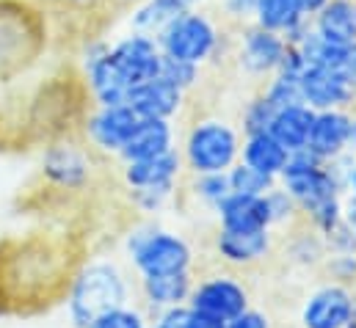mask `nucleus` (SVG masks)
Instances as JSON below:
<instances>
[{
	"label": "nucleus",
	"instance_id": "obj_29",
	"mask_svg": "<svg viewBox=\"0 0 356 328\" xmlns=\"http://www.w3.org/2000/svg\"><path fill=\"white\" fill-rule=\"evenodd\" d=\"M199 75H202V67L188 64V61H179V58H169V56H163L161 72H158V78H163V81H169L172 85H177L179 91H185V94L199 83Z\"/></svg>",
	"mask_w": 356,
	"mask_h": 328
},
{
	"label": "nucleus",
	"instance_id": "obj_19",
	"mask_svg": "<svg viewBox=\"0 0 356 328\" xmlns=\"http://www.w3.org/2000/svg\"><path fill=\"white\" fill-rule=\"evenodd\" d=\"M175 122L172 119H138L133 136L127 138V144L122 147L119 158L124 163L130 161H144V158H155L163 155L169 149H175Z\"/></svg>",
	"mask_w": 356,
	"mask_h": 328
},
{
	"label": "nucleus",
	"instance_id": "obj_39",
	"mask_svg": "<svg viewBox=\"0 0 356 328\" xmlns=\"http://www.w3.org/2000/svg\"><path fill=\"white\" fill-rule=\"evenodd\" d=\"M175 3H177L179 11H193V8H199L204 0H175Z\"/></svg>",
	"mask_w": 356,
	"mask_h": 328
},
{
	"label": "nucleus",
	"instance_id": "obj_4",
	"mask_svg": "<svg viewBox=\"0 0 356 328\" xmlns=\"http://www.w3.org/2000/svg\"><path fill=\"white\" fill-rule=\"evenodd\" d=\"M179 155L191 174H221L241 161V136L229 122L207 116L188 127Z\"/></svg>",
	"mask_w": 356,
	"mask_h": 328
},
{
	"label": "nucleus",
	"instance_id": "obj_36",
	"mask_svg": "<svg viewBox=\"0 0 356 328\" xmlns=\"http://www.w3.org/2000/svg\"><path fill=\"white\" fill-rule=\"evenodd\" d=\"M343 221L356 232V193L348 190V196H343Z\"/></svg>",
	"mask_w": 356,
	"mask_h": 328
},
{
	"label": "nucleus",
	"instance_id": "obj_8",
	"mask_svg": "<svg viewBox=\"0 0 356 328\" xmlns=\"http://www.w3.org/2000/svg\"><path fill=\"white\" fill-rule=\"evenodd\" d=\"M94 174V158L86 147L75 141L50 144L42 155V177L53 190H83Z\"/></svg>",
	"mask_w": 356,
	"mask_h": 328
},
{
	"label": "nucleus",
	"instance_id": "obj_13",
	"mask_svg": "<svg viewBox=\"0 0 356 328\" xmlns=\"http://www.w3.org/2000/svg\"><path fill=\"white\" fill-rule=\"evenodd\" d=\"M138 119L141 116L130 105H97L86 116L83 130H86V138L97 152L119 158V152L127 144V138L133 136Z\"/></svg>",
	"mask_w": 356,
	"mask_h": 328
},
{
	"label": "nucleus",
	"instance_id": "obj_33",
	"mask_svg": "<svg viewBox=\"0 0 356 328\" xmlns=\"http://www.w3.org/2000/svg\"><path fill=\"white\" fill-rule=\"evenodd\" d=\"M185 320H188V304L158 312L155 323H149V328H185Z\"/></svg>",
	"mask_w": 356,
	"mask_h": 328
},
{
	"label": "nucleus",
	"instance_id": "obj_21",
	"mask_svg": "<svg viewBox=\"0 0 356 328\" xmlns=\"http://www.w3.org/2000/svg\"><path fill=\"white\" fill-rule=\"evenodd\" d=\"M216 215H218V224L224 229H273L266 196L229 193L216 207Z\"/></svg>",
	"mask_w": 356,
	"mask_h": 328
},
{
	"label": "nucleus",
	"instance_id": "obj_30",
	"mask_svg": "<svg viewBox=\"0 0 356 328\" xmlns=\"http://www.w3.org/2000/svg\"><path fill=\"white\" fill-rule=\"evenodd\" d=\"M86 328H149V320L144 318L141 309L124 304V306H116V309L99 315V318L91 320Z\"/></svg>",
	"mask_w": 356,
	"mask_h": 328
},
{
	"label": "nucleus",
	"instance_id": "obj_18",
	"mask_svg": "<svg viewBox=\"0 0 356 328\" xmlns=\"http://www.w3.org/2000/svg\"><path fill=\"white\" fill-rule=\"evenodd\" d=\"M127 105L141 119H175L185 105V91H179L177 85L163 78H152L133 88Z\"/></svg>",
	"mask_w": 356,
	"mask_h": 328
},
{
	"label": "nucleus",
	"instance_id": "obj_6",
	"mask_svg": "<svg viewBox=\"0 0 356 328\" xmlns=\"http://www.w3.org/2000/svg\"><path fill=\"white\" fill-rule=\"evenodd\" d=\"M127 256L138 276L179 273L193 268V248L188 246V240L161 227L133 229L127 238Z\"/></svg>",
	"mask_w": 356,
	"mask_h": 328
},
{
	"label": "nucleus",
	"instance_id": "obj_2",
	"mask_svg": "<svg viewBox=\"0 0 356 328\" xmlns=\"http://www.w3.org/2000/svg\"><path fill=\"white\" fill-rule=\"evenodd\" d=\"M44 47V11L33 0H0V85L36 64Z\"/></svg>",
	"mask_w": 356,
	"mask_h": 328
},
{
	"label": "nucleus",
	"instance_id": "obj_26",
	"mask_svg": "<svg viewBox=\"0 0 356 328\" xmlns=\"http://www.w3.org/2000/svg\"><path fill=\"white\" fill-rule=\"evenodd\" d=\"M227 179H229V190L243 193V196H266L270 188H276V177L263 174L260 168L243 163V161H238L227 171Z\"/></svg>",
	"mask_w": 356,
	"mask_h": 328
},
{
	"label": "nucleus",
	"instance_id": "obj_20",
	"mask_svg": "<svg viewBox=\"0 0 356 328\" xmlns=\"http://www.w3.org/2000/svg\"><path fill=\"white\" fill-rule=\"evenodd\" d=\"M141 298L147 301L149 309L163 312L172 306H185L193 290V276L191 270L179 273H155V276H141Z\"/></svg>",
	"mask_w": 356,
	"mask_h": 328
},
{
	"label": "nucleus",
	"instance_id": "obj_35",
	"mask_svg": "<svg viewBox=\"0 0 356 328\" xmlns=\"http://www.w3.org/2000/svg\"><path fill=\"white\" fill-rule=\"evenodd\" d=\"M340 72H343V78L356 88V42L346 50V58H343V64H340Z\"/></svg>",
	"mask_w": 356,
	"mask_h": 328
},
{
	"label": "nucleus",
	"instance_id": "obj_41",
	"mask_svg": "<svg viewBox=\"0 0 356 328\" xmlns=\"http://www.w3.org/2000/svg\"><path fill=\"white\" fill-rule=\"evenodd\" d=\"M124 3H141V0H124Z\"/></svg>",
	"mask_w": 356,
	"mask_h": 328
},
{
	"label": "nucleus",
	"instance_id": "obj_12",
	"mask_svg": "<svg viewBox=\"0 0 356 328\" xmlns=\"http://www.w3.org/2000/svg\"><path fill=\"white\" fill-rule=\"evenodd\" d=\"M188 306L216 315L221 320H232L235 315H241L249 306V290L232 273H218V276L193 281Z\"/></svg>",
	"mask_w": 356,
	"mask_h": 328
},
{
	"label": "nucleus",
	"instance_id": "obj_7",
	"mask_svg": "<svg viewBox=\"0 0 356 328\" xmlns=\"http://www.w3.org/2000/svg\"><path fill=\"white\" fill-rule=\"evenodd\" d=\"M356 315V290L343 281L315 287L301 304V328H348Z\"/></svg>",
	"mask_w": 356,
	"mask_h": 328
},
{
	"label": "nucleus",
	"instance_id": "obj_5",
	"mask_svg": "<svg viewBox=\"0 0 356 328\" xmlns=\"http://www.w3.org/2000/svg\"><path fill=\"white\" fill-rule=\"evenodd\" d=\"M155 39H158L163 56L202 67L210 58H216V53L221 47V28L207 11L193 8V11L175 17Z\"/></svg>",
	"mask_w": 356,
	"mask_h": 328
},
{
	"label": "nucleus",
	"instance_id": "obj_40",
	"mask_svg": "<svg viewBox=\"0 0 356 328\" xmlns=\"http://www.w3.org/2000/svg\"><path fill=\"white\" fill-rule=\"evenodd\" d=\"M67 3H72V6H97L102 0H67Z\"/></svg>",
	"mask_w": 356,
	"mask_h": 328
},
{
	"label": "nucleus",
	"instance_id": "obj_32",
	"mask_svg": "<svg viewBox=\"0 0 356 328\" xmlns=\"http://www.w3.org/2000/svg\"><path fill=\"white\" fill-rule=\"evenodd\" d=\"M227 328H273V326H270V318H268L263 309L246 306L241 315H235L232 320H227Z\"/></svg>",
	"mask_w": 356,
	"mask_h": 328
},
{
	"label": "nucleus",
	"instance_id": "obj_23",
	"mask_svg": "<svg viewBox=\"0 0 356 328\" xmlns=\"http://www.w3.org/2000/svg\"><path fill=\"white\" fill-rule=\"evenodd\" d=\"M315 33L334 44H354L356 42V0H329L318 14L309 17Z\"/></svg>",
	"mask_w": 356,
	"mask_h": 328
},
{
	"label": "nucleus",
	"instance_id": "obj_14",
	"mask_svg": "<svg viewBox=\"0 0 356 328\" xmlns=\"http://www.w3.org/2000/svg\"><path fill=\"white\" fill-rule=\"evenodd\" d=\"M111 56L133 85L158 78L161 61H163L158 39L149 33H141V31H130L116 44H111Z\"/></svg>",
	"mask_w": 356,
	"mask_h": 328
},
{
	"label": "nucleus",
	"instance_id": "obj_31",
	"mask_svg": "<svg viewBox=\"0 0 356 328\" xmlns=\"http://www.w3.org/2000/svg\"><path fill=\"white\" fill-rule=\"evenodd\" d=\"M221 8L229 19L241 22V25H249L254 19V8H257V0H221Z\"/></svg>",
	"mask_w": 356,
	"mask_h": 328
},
{
	"label": "nucleus",
	"instance_id": "obj_16",
	"mask_svg": "<svg viewBox=\"0 0 356 328\" xmlns=\"http://www.w3.org/2000/svg\"><path fill=\"white\" fill-rule=\"evenodd\" d=\"M213 248L221 262L232 268H252L266 262L273 251L270 229H218L213 238Z\"/></svg>",
	"mask_w": 356,
	"mask_h": 328
},
{
	"label": "nucleus",
	"instance_id": "obj_38",
	"mask_svg": "<svg viewBox=\"0 0 356 328\" xmlns=\"http://www.w3.org/2000/svg\"><path fill=\"white\" fill-rule=\"evenodd\" d=\"M326 3H329V0H301V6H304V14H307V17L318 14V11H321Z\"/></svg>",
	"mask_w": 356,
	"mask_h": 328
},
{
	"label": "nucleus",
	"instance_id": "obj_34",
	"mask_svg": "<svg viewBox=\"0 0 356 328\" xmlns=\"http://www.w3.org/2000/svg\"><path fill=\"white\" fill-rule=\"evenodd\" d=\"M185 328H227V320H221V318H216V315H207V312H199V309H191V306H188Z\"/></svg>",
	"mask_w": 356,
	"mask_h": 328
},
{
	"label": "nucleus",
	"instance_id": "obj_11",
	"mask_svg": "<svg viewBox=\"0 0 356 328\" xmlns=\"http://www.w3.org/2000/svg\"><path fill=\"white\" fill-rule=\"evenodd\" d=\"M287 56V39L266 31L254 22L243 25L241 28V36H238V64L246 75L252 78H270L282 61Z\"/></svg>",
	"mask_w": 356,
	"mask_h": 328
},
{
	"label": "nucleus",
	"instance_id": "obj_24",
	"mask_svg": "<svg viewBox=\"0 0 356 328\" xmlns=\"http://www.w3.org/2000/svg\"><path fill=\"white\" fill-rule=\"evenodd\" d=\"M252 22L290 39L293 33H298L309 22V17L304 14L301 0H257Z\"/></svg>",
	"mask_w": 356,
	"mask_h": 328
},
{
	"label": "nucleus",
	"instance_id": "obj_10",
	"mask_svg": "<svg viewBox=\"0 0 356 328\" xmlns=\"http://www.w3.org/2000/svg\"><path fill=\"white\" fill-rule=\"evenodd\" d=\"M83 81L89 88V97L97 105H127L136 88L116 67L111 56V44H102V42L91 44L83 56Z\"/></svg>",
	"mask_w": 356,
	"mask_h": 328
},
{
	"label": "nucleus",
	"instance_id": "obj_9",
	"mask_svg": "<svg viewBox=\"0 0 356 328\" xmlns=\"http://www.w3.org/2000/svg\"><path fill=\"white\" fill-rule=\"evenodd\" d=\"M307 149L323 163H332L348 152H356V110H348V108L315 110Z\"/></svg>",
	"mask_w": 356,
	"mask_h": 328
},
{
	"label": "nucleus",
	"instance_id": "obj_17",
	"mask_svg": "<svg viewBox=\"0 0 356 328\" xmlns=\"http://www.w3.org/2000/svg\"><path fill=\"white\" fill-rule=\"evenodd\" d=\"M182 155L177 149H169L155 158L130 161L122 168V179L127 190H177L182 177Z\"/></svg>",
	"mask_w": 356,
	"mask_h": 328
},
{
	"label": "nucleus",
	"instance_id": "obj_15",
	"mask_svg": "<svg viewBox=\"0 0 356 328\" xmlns=\"http://www.w3.org/2000/svg\"><path fill=\"white\" fill-rule=\"evenodd\" d=\"M301 97L312 110L356 108V88L343 78L340 69L329 67H304L301 72Z\"/></svg>",
	"mask_w": 356,
	"mask_h": 328
},
{
	"label": "nucleus",
	"instance_id": "obj_3",
	"mask_svg": "<svg viewBox=\"0 0 356 328\" xmlns=\"http://www.w3.org/2000/svg\"><path fill=\"white\" fill-rule=\"evenodd\" d=\"M130 298V284L124 273L113 262H86L78 268L70 293H67V309L75 328H86L99 315L124 306Z\"/></svg>",
	"mask_w": 356,
	"mask_h": 328
},
{
	"label": "nucleus",
	"instance_id": "obj_37",
	"mask_svg": "<svg viewBox=\"0 0 356 328\" xmlns=\"http://www.w3.org/2000/svg\"><path fill=\"white\" fill-rule=\"evenodd\" d=\"M346 190L356 193V155L351 158V163H348V171H346Z\"/></svg>",
	"mask_w": 356,
	"mask_h": 328
},
{
	"label": "nucleus",
	"instance_id": "obj_1",
	"mask_svg": "<svg viewBox=\"0 0 356 328\" xmlns=\"http://www.w3.org/2000/svg\"><path fill=\"white\" fill-rule=\"evenodd\" d=\"M81 248L67 232H28L0 240V315H36L67 298Z\"/></svg>",
	"mask_w": 356,
	"mask_h": 328
},
{
	"label": "nucleus",
	"instance_id": "obj_27",
	"mask_svg": "<svg viewBox=\"0 0 356 328\" xmlns=\"http://www.w3.org/2000/svg\"><path fill=\"white\" fill-rule=\"evenodd\" d=\"M191 190L196 193V199H202L207 207H218L232 190H229V179H227V171L221 174H193V182H191Z\"/></svg>",
	"mask_w": 356,
	"mask_h": 328
},
{
	"label": "nucleus",
	"instance_id": "obj_28",
	"mask_svg": "<svg viewBox=\"0 0 356 328\" xmlns=\"http://www.w3.org/2000/svg\"><path fill=\"white\" fill-rule=\"evenodd\" d=\"M273 113H276V105L270 102L266 97V91L260 88L246 105H243V133L249 136V133H263L270 127V119H273Z\"/></svg>",
	"mask_w": 356,
	"mask_h": 328
},
{
	"label": "nucleus",
	"instance_id": "obj_25",
	"mask_svg": "<svg viewBox=\"0 0 356 328\" xmlns=\"http://www.w3.org/2000/svg\"><path fill=\"white\" fill-rule=\"evenodd\" d=\"M287 158H290V152L268 130H263V133H249L241 141V161L254 165V168H260L263 174L276 177V179H279L282 168L287 163Z\"/></svg>",
	"mask_w": 356,
	"mask_h": 328
},
{
	"label": "nucleus",
	"instance_id": "obj_22",
	"mask_svg": "<svg viewBox=\"0 0 356 328\" xmlns=\"http://www.w3.org/2000/svg\"><path fill=\"white\" fill-rule=\"evenodd\" d=\"M312 119H315V110H312L309 105H304V102H298V105H284V108H276L268 133H270L287 152H298V149H307L309 130H312Z\"/></svg>",
	"mask_w": 356,
	"mask_h": 328
}]
</instances>
